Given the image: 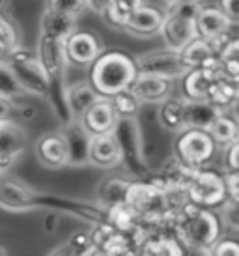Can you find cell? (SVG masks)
Listing matches in <instances>:
<instances>
[{
  "label": "cell",
  "instance_id": "obj_1",
  "mask_svg": "<svg viewBox=\"0 0 239 256\" xmlns=\"http://www.w3.org/2000/svg\"><path fill=\"white\" fill-rule=\"evenodd\" d=\"M136 73L134 58L122 50H105L90 66L88 82L99 94V98L112 100L114 96L126 92L131 86Z\"/></svg>",
  "mask_w": 239,
  "mask_h": 256
},
{
  "label": "cell",
  "instance_id": "obj_2",
  "mask_svg": "<svg viewBox=\"0 0 239 256\" xmlns=\"http://www.w3.org/2000/svg\"><path fill=\"white\" fill-rule=\"evenodd\" d=\"M180 234L183 242L194 249H211L218 242L220 220L217 219V215L204 208L185 210L180 224Z\"/></svg>",
  "mask_w": 239,
  "mask_h": 256
},
{
  "label": "cell",
  "instance_id": "obj_3",
  "mask_svg": "<svg viewBox=\"0 0 239 256\" xmlns=\"http://www.w3.org/2000/svg\"><path fill=\"white\" fill-rule=\"evenodd\" d=\"M10 70L14 72L17 82L21 84V88L24 90V94H34L38 98L43 100H50V84L47 73L43 72L42 64L36 54L26 52V50H15L10 56L4 60Z\"/></svg>",
  "mask_w": 239,
  "mask_h": 256
},
{
  "label": "cell",
  "instance_id": "obj_4",
  "mask_svg": "<svg viewBox=\"0 0 239 256\" xmlns=\"http://www.w3.org/2000/svg\"><path fill=\"white\" fill-rule=\"evenodd\" d=\"M215 148L217 146L210 133L202 129H185L182 133H178V138L174 142L178 161L190 172L200 170L213 157Z\"/></svg>",
  "mask_w": 239,
  "mask_h": 256
},
{
  "label": "cell",
  "instance_id": "obj_5",
  "mask_svg": "<svg viewBox=\"0 0 239 256\" xmlns=\"http://www.w3.org/2000/svg\"><path fill=\"white\" fill-rule=\"evenodd\" d=\"M187 198L196 208H218L222 206L226 196L224 178L213 170H194L189 184L185 187Z\"/></svg>",
  "mask_w": 239,
  "mask_h": 256
},
{
  "label": "cell",
  "instance_id": "obj_6",
  "mask_svg": "<svg viewBox=\"0 0 239 256\" xmlns=\"http://www.w3.org/2000/svg\"><path fill=\"white\" fill-rule=\"evenodd\" d=\"M38 60L42 64L43 72L47 73L50 84V100L54 103L56 94L60 90L64 98H66V88L64 86V75H66V54H64V42L62 40H54V38L40 36L38 43Z\"/></svg>",
  "mask_w": 239,
  "mask_h": 256
},
{
  "label": "cell",
  "instance_id": "obj_7",
  "mask_svg": "<svg viewBox=\"0 0 239 256\" xmlns=\"http://www.w3.org/2000/svg\"><path fill=\"white\" fill-rule=\"evenodd\" d=\"M134 66H136V72L142 75H154V77L168 78V80L182 78L189 72L187 66L183 64L180 52L170 49H157L140 54L134 60Z\"/></svg>",
  "mask_w": 239,
  "mask_h": 256
},
{
  "label": "cell",
  "instance_id": "obj_8",
  "mask_svg": "<svg viewBox=\"0 0 239 256\" xmlns=\"http://www.w3.org/2000/svg\"><path fill=\"white\" fill-rule=\"evenodd\" d=\"M103 52V43L98 34L90 30H75L64 42L66 62L75 68H90Z\"/></svg>",
  "mask_w": 239,
  "mask_h": 256
},
{
  "label": "cell",
  "instance_id": "obj_9",
  "mask_svg": "<svg viewBox=\"0 0 239 256\" xmlns=\"http://www.w3.org/2000/svg\"><path fill=\"white\" fill-rule=\"evenodd\" d=\"M42 196L10 174H0V208L8 212H28L32 208H38L42 204Z\"/></svg>",
  "mask_w": 239,
  "mask_h": 256
},
{
  "label": "cell",
  "instance_id": "obj_10",
  "mask_svg": "<svg viewBox=\"0 0 239 256\" xmlns=\"http://www.w3.org/2000/svg\"><path fill=\"white\" fill-rule=\"evenodd\" d=\"M222 40H226L224 36L217 38V40H192V42L180 50L183 64L187 66V70H213L218 68V54L222 47L226 45V42L222 43Z\"/></svg>",
  "mask_w": 239,
  "mask_h": 256
},
{
  "label": "cell",
  "instance_id": "obj_11",
  "mask_svg": "<svg viewBox=\"0 0 239 256\" xmlns=\"http://www.w3.org/2000/svg\"><path fill=\"white\" fill-rule=\"evenodd\" d=\"M36 157L42 166L50 170L70 164V144L62 131L43 133L36 142Z\"/></svg>",
  "mask_w": 239,
  "mask_h": 256
},
{
  "label": "cell",
  "instance_id": "obj_12",
  "mask_svg": "<svg viewBox=\"0 0 239 256\" xmlns=\"http://www.w3.org/2000/svg\"><path fill=\"white\" fill-rule=\"evenodd\" d=\"M164 40L166 49L180 52L185 49L192 40H196V26H194V19L183 17L174 12H164V21H162L161 32H159Z\"/></svg>",
  "mask_w": 239,
  "mask_h": 256
},
{
  "label": "cell",
  "instance_id": "obj_13",
  "mask_svg": "<svg viewBox=\"0 0 239 256\" xmlns=\"http://www.w3.org/2000/svg\"><path fill=\"white\" fill-rule=\"evenodd\" d=\"M77 122L88 136H99L112 133L114 128H116V122H118V116H116L112 105H110V100L101 98Z\"/></svg>",
  "mask_w": 239,
  "mask_h": 256
},
{
  "label": "cell",
  "instance_id": "obj_14",
  "mask_svg": "<svg viewBox=\"0 0 239 256\" xmlns=\"http://www.w3.org/2000/svg\"><path fill=\"white\" fill-rule=\"evenodd\" d=\"M172 90H174V80L154 75H142V73H136L134 80L127 88V92L138 103H162L170 98Z\"/></svg>",
  "mask_w": 239,
  "mask_h": 256
},
{
  "label": "cell",
  "instance_id": "obj_15",
  "mask_svg": "<svg viewBox=\"0 0 239 256\" xmlns=\"http://www.w3.org/2000/svg\"><path fill=\"white\" fill-rule=\"evenodd\" d=\"M124 159V148L114 133L90 136L88 142V163L99 168H114Z\"/></svg>",
  "mask_w": 239,
  "mask_h": 256
},
{
  "label": "cell",
  "instance_id": "obj_16",
  "mask_svg": "<svg viewBox=\"0 0 239 256\" xmlns=\"http://www.w3.org/2000/svg\"><path fill=\"white\" fill-rule=\"evenodd\" d=\"M162 21H164V14L159 8L142 4L129 15V19L124 24V30L136 38H154L161 32Z\"/></svg>",
  "mask_w": 239,
  "mask_h": 256
},
{
  "label": "cell",
  "instance_id": "obj_17",
  "mask_svg": "<svg viewBox=\"0 0 239 256\" xmlns=\"http://www.w3.org/2000/svg\"><path fill=\"white\" fill-rule=\"evenodd\" d=\"M24 146H26L24 129L10 120L0 122V163L10 166L24 152Z\"/></svg>",
  "mask_w": 239,
  "mask_h": 256
},
{
  "label": "cell",
  "instance_id": "obj_18",
  "mask_svg": "<svg viewBox=\"0 0 239 256\" xmlns=\"http://www.w3.org/2000/svg\"><path fill=\"white\" fill-rule=\"evenodd\" d=\"M220 72L218 68L213 70H190L183 75L182 80V90H183V100H208L213 82L218 78Z\"/></svg>",
  "mask_w": 239,
  "mask_h": 256
},
{
  "label": "cell",
  "instance_id": "obj_19",
  "mask_svg": "<svg viewBox=\"0 0 239 256\" xmlns=\"http://www.w3.org/2000/svg\"><path fill=\"white\" fill-rule=\"evenodd\" d=\"M222 112L220 108L211 105L206 100H183V122H185V129H202L208 131L211 124L217 120L218 114Z\"/></svg>",
  "mask_w": 239,
  "mask_h": 256
},
{
  "label": "cell",
  "instance_id": "obj_20",
  "mask_svg": "<svg viewBox=\"0 0 239 256\" xmlns=\"http://www.w3.org/2000/svg\"><path fill=\"white\" fill-rule=\"evenodd\" d=\"M194 26H196V38L217 40V38L226 36L230 22L218 10V6H202V10L196 15Z\"/></svg>",
  "mask_w": 239,
  "mask_h": 256
},
{
  "label": "cell",
  "instance_id": "obj_21",
  "mask_svg": "<svg viewBox=\"0 0 239 256\" xmlns=\"http://www.w3.org/2000/svg\"><path fill=\"white\" fill-rule=\"evenodd\" d=\"M99 100H101L99 94L92 88L88 80L75 82V84L66 88V107H68L71 120H78Z\"/></svg>",
  "mask_w": 239,
  "mask_h": 256
},
{
  "label": "cell",
  "instance_id": "obj_22",
  "mask_svg": "<svg viewBox=\"0 0 239 256\" xmlns=\"http://www.w3.org/2000/svg\"><path fill=\"white\" fill-rule=\"evenodd\" d=\"M75 30H77V17L56 14V12H50V10L43 12L40 36L54 38V40L66 42V38L71 36Z\"/></svg>",
  "mask_w": 239,
  "mask_h": 256
},
{
  "label": "cell",
  "instance_id": "obj_23",
  "mask_svg": "<svg viewBox=\"0 0 239 256\" xmlns=\"http://www.w3.org/2000/svg\"><path fill=\"white\" fill-rule=\"evenodd\" d=\"M239 98V80L224 77L222 73L218 75V78L213 82L210 94H208V100L211 105H215L217 108H220L224 112V108L232 107L234 103Z\"/></svg>",
  "mask_w": 239,
  "mask_h": 256
},
{
  "label": "cell",
  "instance_id": "obj_24",
  "mask_svg": "<svg viewBox=\"0 0 239 256\" xmlns=\"http://www.w3.org/2000/svg\"><path fill=\"white\" fill-rule=\"evenodd\" d=\"M208 133L213 138L215 146L226 148V146H230V144L239 140V122L234 116L220 112L217 120L213 122L211 128L208 129Z\"/></svg>",
  "mask_w": 239,
  "mask_h": 256
},
{
  "label": "cell",
  "instance_id": "obj_25",
  "mask_svg": "<svg viewBox=\"0 0 239 256\" xmlns=\"http://www.w3.org/2000/svg\"><path fill=\"white\" fill-rule=\"evenodd\" d=\"M146 4L144 0H112L110 6L106 8V12L101 17L110 28H124L129 15L133 14L136 8Z\"/></svg>",
  "mask_w": 239,
  "mask_h": 256
},
{
  "label": "cell",
  "instance_id": "obj_26",
  "mask_svg": "<svg viewBox=\"0 0 239 256\" xmlns=\"http://www.w3.org/2000/svg\"><path fill=\"white\" fill-rule=\"evenodd\" d=\"M159 120L161 126L168 131L182 133L185 131V122H183V100H166L161 103L159 108Z\"/></svg>",
  "mask_w": 239,
  "mask_h": 256
},
{
  "label": "cell",
  "instance_id": "obj_27",
  "mask_svg": "<svg viewBox=\"0 0 239 256\" xmlns=\"http://www.w3.org/2000/svg\"><path fill=\"white\" fill-rule=\"evenodd\" d=\"M218 72L224 77L239 80V38L226 42L218 54Z\"/></svg>",
  "mask_w": 239,
  "mask_h": 256
},
{
  "label": "cell",
  "instance_id": "obj_28",
  "mask_svg": "<svg viewBox=\"0 0 239 256\" xmlns=\"http://www.w3.org/2000/svg\"><path fill=\"white\" fill-rule=\"evenodd\" d=\"M24 90L21 88V84L17 82L14 72L10 70V66L6 62H0V98L14 101L17 98H21Z\"/></svg>",
  "mask_w": 239,
  "mask_h": 256
},
{
  "label": "cell",
  "instance_id": "obj_29",
  "mask_svg": "<svg viewBox=\"0 0 239 256\" xmlns=\"http://www.w3.org/2000/svg\"><path fill=\"white\" fill-rule=\"evenodd\" d=\"M17 47H19L17 30L10 24V21H6L0 15V62H4V58H8L12 52H15Z\"/></svg>",
  "mask_w": 239,
  "mask_h": 256
},
{
  "label": "cell",
  "instance_id": "obj_30",
  "mask_svg": "<svg viewBox=\"0 0 239 256\" xmlns=\"http://www.w3.org/2000/svg\"><path fill=\"white\" fill-rule=\"evenodd\" d=\"M110 105H112L114 112H116V116H122V118H129V116H134L136 114V110H138V101L134 100L131 94L127 92H122L118 94V96H114L112 100H110Z\"/></svg>",
  "mask_w": 239,
  "mask_h": 256
},
{
  "label": "cell",
  "instance_id": "obj_31",
  "mask_svg": "<svg viewBox=\"0 0 239 256\" xmlns=\"http://www.w3.org/2000/svg\"><path fill=\"white\" fill-rule=\"evenodd\" d=\"M86 8V0H47L45 10L56 12L62 15H70V17H78L80 12Z\"/></svg>",
  "mask_w": 239,
  "mask_h": 256
},
{
  "label": "cell",
  "instance_id": "obj_32",
  "mask_svg": "<svg viewBox=\"0 0 239 256\" xmlns=\"http://www.w3.org/2000/svg\"><path fill=\"white\" fill-rule=\"evenodd\" d=\"M222 222L230 230L239 232V202L226 200L222 204Z\"/></svg>",
  "mask_w": 239,
  "mask_h": 256
},
{
  "label": "cell",
  "instance_id": "obj_33",
  "mask_svg": "<svg viewBox=\"0 0 239 256\" xmlns=\"http://www.w3.org/2000/svg\"><path fill=\"white\" fill-rule=\"evenodd\" d=\"M211 256H239V242L220 240L211 247Z\"/></svg>",
  "mask_w": 239,
  "mask_h": 256
},
{
  "label": "cell",
  "instance_id": "obj_34",
  "mask_svg": "<svg viewBox=\"0 0 239 256\" xmlns=\"http://www.w3.org/2000/svg\"><path fill=\"white\" fill-rule=\"evenodd\" d=\"M224 172L239 174V140L224 148Z\"/></svg>",
  "mask_w": 239,
  "mask_h": 256
},
{
  "label": "cell",
  "instance_id": "obj_35",
  "mask_svg": "<svg viewBox=\"0 0 239 256\" xmlns=\"http://www.w3.org/2000/svg\"><path fill=\"white\" fill-rule=\"evenodd\" d=\"M218 10L230 24H239V0H218Z\"/></svg>",
  "mask_w": 239,
  "mask_h": 256
},
{
  "label": "cell",
  "instance_id": "obj_36",
  "mask_svg": "<svg viewBox=\"0 0 239 256\" xmlns=\"http://www.w3.org/2000/svg\"><path fill=\"white\" fill-rule=\"evenodd\" d=\"M224 187L228 200L239 202V174L238 172H224Z\"/></svg>",
  "mask_w": 239,
  "mask_h": 256
},
{
  "label": "cell",
  "instance_id": "obj_37",
  "mask_svg": "<svg viewBox=\"0 0 239 256\" xmlns=\"http://www.w3.org/2000/svg\"><path fill=\"white\" fill-rule=\"evenodd\" d=\"M112 0H86V8H90L92 12L103 15L106 12V8L110 6Z\"/></svg>",
  "mask_w": 239,
  "mask_h": 256
},
{
  "label": "cell",
  "instance_id": "obj_38",
  "mask_svg": "<svg viewBox=\"0 0 239 256\" xmlns=\"http://www.w3.org/2000/svg\"><path fill=\"white\" fill-rule=\"evenodd\" d=\"M10 114H12V101L6 98H0V122L8 120Z\"/></svg>",
  "mask_w": 239,
  "mask_h": 256
},
{
  "label": "cell",
  "instance_id": "obj_39",
  "mask_svg": "<svg viewBox=\"0 0 239 256\" xmlns=\"http://www.w3.org/2000/svg\"><path fill=\"white\" fill-rule=\"evenodd\" d=\"M232 108H234V118L239 122V98H238V101L232 105Z\"/></svg>",
  "mask_w": 239,
  "mask_h": 256
},
{
  "label": "cell",
  "instance_id": "obj_40",
  "mask_svg": "<svg viewBox=\"0 0 239 256\" xmlns=\"http://www.w3.org/2000/svg\"><path fill=\"white\" fill-rule=\"evenodd\" d=\"M178 2H187V0H164V4H166V8L174 6V4H178Z\"/></svg>",
  "mask_w": 239,
  "mask_h": 256
},
{
  "label": "cell",
  "instance_id": "obj_41",
  "mask_svg": "<svg viewBox=\"0 0 239 256\" xmlns=\"http://www.w3.org/2000/svg\"><path fill=\"white\" fill-rule=\"evenodd\" d=\"M6 168H8V166H6V164H4V163H0V174H2V172H4V170H6Z\"/></svg>",
  "mask_w": 239,
  "mask_h": 256
},
{
  "label": "cell",
  "instance_id": "obj_42",
  "mask_svg": "<svg viewBox=\"0 0 239 256\" xmlns=\"http://www.w3.org/2000/svg\"><path fill=\"white\" fill-rule=\"evenodd\" d=\"M0 256H4V252H2V250H0Z\"/></svg>",
  "mask_w": 239,
  "mask_h": 256
}]
</instances>
